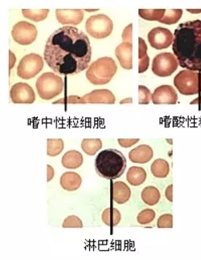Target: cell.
<instances>
[{"label": "cell", "instance_id": "20", "mask_svg": "<svg viewBox=\"0 0 201 260\" xmlns=\"http://www.w3.org/2000/svg\"><path fill=\"white\" fill-rule=\"evenodd\" d=\"M62 165L68 169H76L82 166L83 156L80 152L70 150L66 152L61 160Z\"/></svg>", "mask_w": 201, "mask_h": 260}, {"label": "cell", "instance_id": "25", "mask_svg": "<svg viewBox=\"0 0 201 260\" xmlns=\"http://www.w3.org/2000/svg\"><path fill=\"white\" fill-rule=\"evenodd\" d=\"M102 147V140L100 139H84L82 140V150L89 156H94Z\"/></svg>", "mask_w": 201, "mask_h": 260}, {"label": "cell", "instance_id": "12", "mask_svg": "<svg viewBox=\"0 0 201 260\" xmlns=\"http://www.w3.org/2000/svg\"><path fill=\"white\" fill-rule=\"evenodd\" d=\"M12 102L16 104H32L36 101V94L30 85L18 82L12 86L10 91Z\"/></svg>", "mask_w": 201, "mask_h": 260}, {"label": "cell", "instance_id": "18", "mask_svg": "<svg viewBox=\"0 0 201 260\" xmlns=\"http://www.w3.org/2000/svg\"><path fill=\"white\" fill-rule=\"evenodd\" d=\"M131 196V191L127 184L122 181L113 183L112 185V198L118 204H125L129 200Z\"/></svg>", "mask_w": 201, "mask_h": 260}, {"label": "cell", "instance_id": "22", "mask_svg": "<svg viewBox=\"0 0 201 260\" xmlns=\"http://www.w3.org/2000/svg\"><path fill=\"white\" fill-rule=\"evenodd\" d=\"M148 46L145 40L142 37L139 38V73L143 74L149 68L150 58L148 55Z\"/></svg>", "mask_w": 201, "mask_h": 260}, {"label": "cell", "instance_id": "23", "mask_svg": "<svg viewBox=\"0 0 201 260\" xmlns=\"http://www.w3.org/2000/svg\"><path fill=\"white\" fill-rule=\"evenodd\" d=\"M151 171L156 178H166L170 172L169 164L163 159H157L152 163Z\"/></svg>", "mask_w": 201, "mask_h": 260}, {"label": "cell", "instance_id": "15", "mask_svg": "<svg viewBox=\"0 0 201 260\" xmlns=\"http://www.w3.org/2000/svg\"><path fill=\"white\" fill-rule=\"evenodd\" d=\"M56 16L60 24L78 25L83 20L84 12L82 9H56Z\"/></svg>", "mask_w": 201, "mask_h": 260}, {"label": "cell", "instance_id": "11", "mask_svg": "<svg viewBox=\"0 0 201 260\" xmlns=\"http://www.w3.org/2000/svg\"><path fill=\"white\" fill-rule=\"evenodd\" d=\"M12 35L16 43L21 45H28L36 40L37 29L34 24L27 21H20L12 28Z\"/></svg>", "mask_w": 201, "mask_h": 260}, {"label": "cell", "instance_id": "13", "mask_svg": "<svg viewBox=\"0 0 201 260\" xmlns=\"http://www.w3.org/2000/svg\"><path fill=\"white\" fill-rule=\"evenodd\" d=\"M148 41L152 48L158 50L167 48L172 44L174 36L167 28L157 27L150 31L148 35Z\"/></svg>", "mask_w": 201, "mask_h": 260}, {"label": "cell", "instance_id": "9", "mask_svg": "<svg viewBox=\"0 0 201 260\" xmlns=\"http://www.w3.org/2000/svg\"><path fill=\"white\" fill-rule=\"evenodd\" d=\"M179 62L175 55L170 52H161L154 57L152 72L159 77H169L177 70Z\"/></svg>", "mask_w": 201, "mask_h": 260}, {"label": "cell", "instance_id": "31", "mask_svg": "<svg viewBox=\"0 0 201 260\" xmlns=\"http://www.w3.org/2000/svg\"><path fill=\"white\" fill-rule=\"evenodd\" d=\"M156 218V212L152 209H146L139 214L137 221L140 224L147 225L153 222Z\"/></svg>", "mask_w": 201, "mask_h": 260}, {"label": "cell", "instance_id": "32", "mask_svg": "<svg viewBox=\"0 0 201 260\" xmlns=\"http://www.w3.org/2000/svg\"><path fill=\"white\" fill-rule=\"evenodd\" d=\"M152 94L151 90L145 86H139V103L148 105L152 99Z\"/></svg>", "mask_w": 201, "mask_h": 260}, {"label": "cell", "instance_id": "43", "mask_svg": "<svg viewBox=\"0 0 201 260\" xmlns=\"http://www.w3.org/2000/svg\"><path fill=\"white\" fill-rule=\"evenodd\" d=\"M99 10V9H91V10H89V9H86V12H97V11Z\"/></svg>", "mask_w": 201, "mask_h": 260}, {"label": "cell", "instance_id": "16", "mask_svg": "<svg viewBox=\"0 0 201 260\" xmlns=\"http://www.w3.org/2000/svg\"><path fill=\"white\" fill-rule=\"evenodd\" d=\"M132 43L122 42L115 49V56L119 61L120 66L125 70H132Z\"/></svg>", "mask_w": 201, "mask_h": 260}, {"label": "cell", "instance_id": "1", "mask_svg": "<svg viewBox=\"0 0 201 260\" xmlns=\"http://www.w3.org/2000/svg\"><path fill=\"white\" fill-rule=\"evenodd\" d=\"M44 57L55 73L61 75L79 74L91 61L90 39L78 28L62 27L46 41Z\"/></svg>", "mask_w": 201, "mask_h": 260}, {"label": "cell", "instance_id": "26", "mask_svg": "<svg viewBox=\"0 0 201 260\" xmlns=\"http://www.w3.org/2000/svg\"><path fill=\"white\" fill-rule=\"evenodd\" d=\"M102 221L109 226H116L121 221V214L118 210L108 208L102 213Z\"/></svg>", "mask_w": 201, "mask_h": 260}, {"label": "cell", "instance_id": "29", "mask_svg": "<svg viewBox=\"0 0 201 260\" xmlns=\"http://www.w3.org/2000/svg\"><path fill=\"white\" fill-rule=\"evenodd\" d=\"M64 150V142L61 139H48L47 140V154L54 156L60 155Z\"/></svg>", "mask_w": 201, "mask_h": 260}, {"label": "cell", "instance_id": "17", "mask_svg": "<svg viewBox=\"0 0 201 260\" xmlns=\"http://www.w3.org/2000/svg\"><path fill=\"white\" fill-rule=\"evenodd\" d=\"M153 150L149 145L142 144L129 152V158L135 164H147L153 158Z\"/></svg>", "mask_w": 201, "mask_h": 260}, {"label": "cell", "instance_id": "39", "mask_svg": "<svg viewBox=\"0 0 201 260\" xmlns=\"http://www.w3.org/2000/svg\"><path fill=\"white\" fill-rule=\"evenodd\" d=\"M9 53H10V60H9V64H10V70H12L13 67H14L15 64H16V57L15 56L14 53L12 52V51H9Z\"/></svg>", "mask_w": 201, "mask_h": 260}, {"label": "cell", "instance_id": "41", "mask_svg": "<svg viewBox=\"0 0 201 260\" xmlns=\"http://www.w3.org/2000/svg\"><path fill=\"white\" fill-rule=\"evenodd\" d=\"M187 12H190L191 14H199L201 13V9H187Z\"/></svg>", "mask_w": 201, "mask_h": 260}, {"label": "cell", "instance_id": "6", "mask_svg": "<svg viewBox=\"0 0 201 260\" xmlns=\"http://www.w3.org/2000/svg\"><path fill=\"white\" fill-rule=\"evenodd\" d=\"M174 85L183 95H194L201 93V73L181 70L174 78Z\"/></svg>", "mask_w": 201, "mask_h": 260}, {"label": "cell", "instance_id": "2", "mask_svg": "<svg viewBox=\"0 0 201 260\" xmlns=\"http://www.w3.org/2000/svg\"><path fill=\"white\" fill-rule=\"evenodd\" d=\"M172 50L179 66L201 72V20L182 23L174 32Z\"/></svg>", "mask_w": 201, "mask_h": 260}, {"label": "cell", "instance_id": "7", "mask_svg": "<svg viewBox=\"0 0 201 260\" xmlns=\"http://www.w3.org/2000/svg\"><path fill=\"white\" fill-rule=\"evenodd\" d=\"M113 28V21L106 15H95L86 20V32L95 39L106 38L111 35Z\"/></svg>", "mask_w": 201, "mask_h": 260}, {"label": "cell", "instance_id": "5", "mask_svg": "<svg viewBox=\"0 0 201 260\" xmlns=\"http://www.w3.org/2000/svg\"><path fill=\"white\" fill-rule=\"evenodd\" d=\"M36 87L40 98L43 100H51L63 92L64 82L54 73L47 72L39 77Z\"/></svg>", "mask_w": 201, "mask_h": 260}, {"label": "cell", "instance_id": "40", "mask_svg": "<svg viewBox=\"0 0 201 260\" xmlns=\"http://www.w3.org/2000/svg\"><path fill=\"white\" fill-rule=\"evenodd\" d=\"M191 105H200L201 104V96L198 97L197 98H195L193 101L190 102Z\"/></svg>", "mask_w": 201, "mask_h": 260}, {"label": "cell", "instance_id": "21", "mask_svg": "<svg viewBox=\"0 0 201 260\" xmlns=\"http://www.w3.org/2000/svg\"><path fill=\"white\" fill-rule=\"evenodd\" d=\"M147 172L141 167H130L126 174V180L133 186H140L145 182Z\"/></svg>", "mask_w": 201, "mask_h": 260}, {"label": "cell", "instance_id": "14", "mask_svg": "<svg viewBox=\"0 0 201 260\" xmlns=\"http://www.w3.org/2000/svg\"><path fill=\"white\" fill-rule=\"evenodd\" d=\"M152 100L155 105H174L177 102L178 94L172 86L163 85L155 90Z\"/></svg>", "mask_w": 201, "mask_h": 260}, {"label": "cell", "instance_id": "28", "mask_svg": "<svg viewBox=\"0 0 201 260\" xmlns=\"http://www.w3.org/2000/svg\"><path fill=\"white\" fill-rule=\"evenodd\" d=\"M166 9H140L139 15L141 18L149 21H159L163 19Z\"/></svg>", "mask_w": 201, "mask_h": 260}, {"label": "cell", "instance_id": "33", "mask_svg": "<svg viewBox=\"0 0 201 260\" xmlns=\"http://www.w3.org/2000/svg\"><path fill=\"white\" fill-rule=\"evenodd\" d=\"M62 226L64 228H82L83 223H82L81 218L75 215H71L64 219Z\"/></svg>", "mask_w": 201, "mask_h": 260}, {"label": "cell", "instance_id": "8", "mask_svg": "<svg viewBox=\"0 0 201 260\" xmlns=\"http://www.w3.org/2000/svg\"><path fill=\"white\" fill-rule=\"evenodd\" d=\"M44 68V60L41 56L36 53L24 56L18 66H17V75L22 79L28 80L36 77Z\"/></svg>", "mask_w": 201, "mask_h": 260}, {"label": "cell", "instance_id": "38", "mask_svg": "<svg viewBox=\"0 0 201 260\" xmlns=\"http://www.w3.org/2000/svg\"><path fill=\"white\" fill-rule=\"evenodd\" d=\"M47 173H48V176H48V178H47V181L49 182L50 180L53 178L54 173H55V172H54L53 168H52L51 165H47Z\"/></svg>", "mask_w": 201, "mask_h": 260}, {"label": "cell", "instance_id": "19", "mask_svg": "<svg viewBox=\"0 0 201 260\" xmlns=\"http://www.w3.org/2000/svg\"><path fill=\"white\" fill-rule=\"evenodd\" d=\"M80 175L74 172H64L60 177V183L62 188L66 191L78 190L82 184Z\"/></svg>", "mask_w": 201, "mask_h": 260}, {"label": "cell", "instance_id": "4", "mask_svg": "<svg viewBox=\"0 0 201 260\" xmlns=\"http://www.w3.org/2000/svg\"><path fill=\"white\" fill-rule=\"evenodd\" d=\"M118 70L114 59L111 57H101L92 63L87 71L86 78L95 86L106 85L111 81Z\"/></svg>", "mask_w": 201, "mask_h": 260}, {"label": "cell", "instance_id": "42", "mask_svg": "<svg viewBox=\"0 0 201 260\" xmlns=\"http://www.w3.org/2000/svg\"><path fill=\"white\" fill-rule=\"evenodd\" d=\"M129 102H132V98H128L125 99V100H122L120 102V104H123V103H129Z\"/></svg>", "mask_w": 201, "mask_h": 260}, {"label": "cell", "instance_id": "35", "mask_svg": "<svg viewBox=\"0 0 201 260\" xmlns=\"http://www.w3.org/2000/svg\"><path fill=\"white\" fill-rule=\"evenodd\" d=\"M133 24H130L125 28L122 32V42L132 43V29H133Z\"/></svg>", "mask_w": 201, "mask_h": 260}, {"label": "cell", "instance_id": "10", "mask_svg": "<svg viewBox=\"0 0 201 260\" xmlns=\"http://www.w3.org/2000/svg\"><path fill=\"white\" fill-rule=\"evenodd\" d=\"M68 103H80V104H114L115 97L109 90H95L84 95L82 98L78 96H70Z\"/></svg>", "mask_w": 201, "mask_h": 260}, {"label": "cell", "instance_id": "36", "mask_svg": "<svg viewBox=\"0 0 201 260\" xmlns=\"http://www.w3.org/2000/svg\"><path fill=\"white\" fill-rule=\"evenodd\" d=\"M118 141L120 146L122 148H129L137 144L140 140L139 139H119Z\"/></svg>", "mask_w": 201, "mask_h": 260}, {"label": "cell", "instance_id": "34", "mask_svg": "<svg viewBox=\"0 0 201 260\" xmlns=\"http://www.w3.org/2000/svg\"><path fill=\"white\" fill-rule=\"evenodd\" d=\"M157 226L159 228H172L173 216L172 214H163L158 219Z\"/></svg>", "mask_w": 201, "mask_h": 260}, {"label": "cell", "instance_id": "37", "mask_svg": "<svg viewBox=\"0 0 201 260\" xmlns=\"http://www.w3.org/2000/svg\"><path fill=\"white\" fill-rule=\"evenodd\" d=\"M172 188H173V185L170 184L169 186L167 187L165 192L166 198L170 202H172V201H173V199H172Z\"/></svg>", "mask_w": 201, "mask_h": 260}, {"label": "cell", "instance_id": "24", "mask_svg": "<svg viewBox=\"0 0 201 260\" xmlns=\"http://www.w3.org/2000/svg\"><path fill=\"white\" fill-rule=\"evenodd\" d=\"M142 200L150 206H156L158 202H160V191L156 187L148 186L144 188L141 193Z\"/></svg>", "mask_w": 201, "mask_h": 260}, {"label": "cell", "instance_id": "3", "mask_svg": "<svg viewBox=\"0 0 201 260\" xmlns=\"http://www.w3.org/2000/svg\"><path fill=\"white\" fill-rule=\"evenodd\" d=\"M126 159L120 151L106 149L96 157L95 170L102 178L115 180L122 176L126 168Z\"/></svg>", "mask_w": 201, "mask_h": 260}, {"label": "cell", "instance_id": "27", "mask_svg": "<svg viewBox=\"0 0 201 260\" xmlns=\"http://www.w3.org/2000/svg\"><path fill=\"white\" fill-rule=\"evenodd\" d=\"M49 9H23L22 13L24 17L29 20L40 22L48 17Z\"/></svg>", "mask_w": 201, "mask_h": 260}, {"label": "cell", "instance_id": "30", "mask_svg": "<svg viewBox=\"0 0 201 260\" xmlns=\"http://www.w3.org/2000/svg\"><path fill=\"white\" fill-rule=\"evenodd\" d=\"M182 15L183 11L181 9H166L164 16L160 22L167 25L176 24L181 18Z\"/></svg>", "mask_w": 201, "mask_h": 260}]
</instances>
